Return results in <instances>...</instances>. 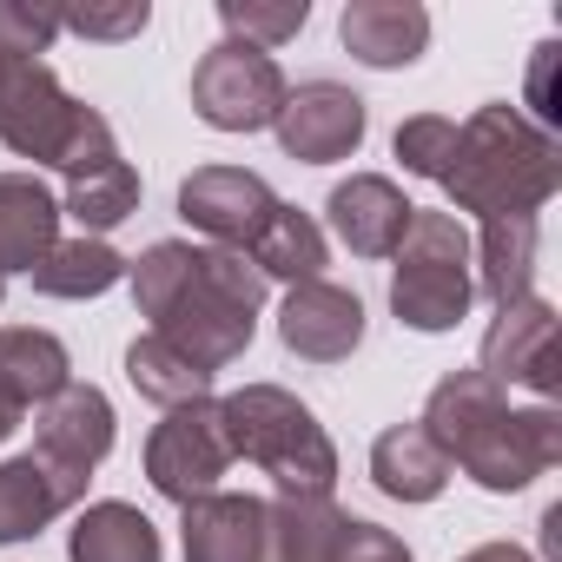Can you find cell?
I'll return each instance as SVG.
<instances>
[{
	"mask_svg": "<svg viewBox=\"0 0 562 562\" xmlns=\"http://www.w3.org/2000/svg\"><path fill=\"white\" fill-rule=\"evenodd\" d=\"M133 299L153 318V338H166L199 371H225L251 345V325H258V305H265V278L238 251L159 238L133 265Z\"/></svg>",
	"mask_w": 562,
	"mask_h": 562,
	"instance_id": "obj_1",
	"label": "cell"
},
{
	"mask_svg": "<svg viewBox=\"0 0 562 562\" xmlns=\"http://www.w3.org/2000/svg\"><path fill=\"white\" fill-rule=\"evenodd\" d=\"M424 437L443 450V463H463L483 490H522L562 457V424L555 411H509L503 384L483 371H457L430 391L424 404Z\"/></svg>",
	"mask_w": 562,
	"mask_h": 562,
	"instance_id": "obj_2",
	"label": "cell"
},
{
	"mask_svg": "<svg viewBox=\"0 0 562 562\" xmlns=\"http://www.w3.org/2000/svg\"><path fill=\"white\" fill-rule=\"evenodd\" d=\"M562 179V153L549 133H536L516 106H483L457 126L450 166H443V192L457 199V212L476 218H536V205H549Z\"/></svg>",
	"mask_w": 562,
	"mask_h": 562,
	"instance_id": "obj_3",
	"label": "cell"
},
{
	"mask_svg": "<svg viewBox=\"0 0 562 562\" xmlns=\"http://www.w3.org/2000/svg\"><path fill=\"white\" fill-rule=\"evenodd\" d=\"M218 424H225V443L232 457L258 463L278 496H331V476H338V450L331 437L318 430V417L278 384H245L218 404Z\"/></svg>",
	"mask_w": 562,
	"mask_h": 562,
	"instance_id": "obj_4",
	"label": "cell"
},
{
	"mask_svg": "<svg viewBox=\"0 0 562 562\" xmlns=\"http://www.w3.org/2000/svg\"><path fill=\"white\" fill-rule=\"evenodd\" d=\"M391 258H397L391 305L411 331L463 325V312L476 299V265H470V232L450 212H411V232Z\"/></svg>",
	"mask_w": 562,
	"mask_h": 562,
	"instance_id": "obj_5",
	"label": "cell"
},
{
	"mask_svg": "<svg viewBox=\"0 0 562 562\" xmlns=\"http://www.w3.org/2000/svg\"><path fill=\"white\" fill-rule=\"evenodd\" d=\"M192 106L205 126L218 133H258L285 106V74L271 54L245 47V41H218L199 67H192Z\"/></svg>",
	"mask_w": 562,
	"mask_h": 562,
	"instance_id": "obj_6",
	"label": "cell"
},
{
	"mask_svg": "<svg viewBox=\"0 0 562 562\" xmlns=\"http://www.w3.org/2000/svg\"><path fill=\"white\" fill-rule=\"evenodd\" d=\"M225 470H232V443H225L218 404L199 397V404L166 411V424H159L153 443H146V476H153V490L186 509V503L212 496Z\"/></svg>",
	"mask_w": 562,
	"mask_h": 562,
	"instance_id": "obj_7",
	"label": "cell"
},
{
	"mask_svg": "<svg viewBox=\"0 0 562 562\" xmlns=\"http://www.w3.org/2000/svg\"><path fill=\"white\" fill-rule=\"evenodd\" d=\"M271 212H278L271 186L258 172H245V166H199L179 186V218L192 232L218 238V251H238V258L258 245V232L271 225Z\"/></svg>",
	"mask_w": 562,
	"mask_h": 562,
	"instance_id": "obj_8",
	"label": "cell"
},
{
	"mask_svg": "<svg viewBox=\"0 0 562 562\" xmlns=\"http://www.w3.org/2000/svg\"><path fill=\"white\" fill-rule=\"evenodd\" d=\"M271 126L292 159L331 166V159H351L364 139V100L338 80H305V87H285V106H278Z\"/></svg>",
	"mask_w": 562,
	"mask_h": 562,
	"instance_id": "obj_9",
	"label": "cell"
},
{
	"mask_svg": "<svg viewBox=\"0 0 562 562\" xmlns=\"http://www.w3.org/2000/svg\"><path fill=\"white\" fill-rule=\"evenodd\" d=\"M186 562H278V522L265 496H199L186 503Z\"/></svg>",
	"mask_w": 562,
	"mask_h": 562,
	"instance_id": "obj_10",
	"label": "cell"
},
{
	"mask_svg": "<svg viewBox=\"0 0 562 562\" xmlns=\"http://www.w3.org/2000/svg\"><path fill=\"white\" fill-rule=\"evenodd\" d=\"M278 338L312 364H345L364 345V305H358V292L312 278V285H292L285 312H278Z\"/></svg>",
	"mask_w": 562,
	"mask_h": 562,
	"instance_id": "obj_11",
	"label": "cell"
},
{
	"mask_svg": "<svg viewBox=\"0 0 562 562\" xmlns=\"http://www.w3.org/2000/svg\"><path fill=\"white\" fill-rule=\"evenodd\" d=\"M87 496V470H67L41 450L27 457H8L0 463V542H21V536H41L60 509H74Z\"/></svg>",
	"mask_w": 562,
	"mask_h": 562,
	"instance_id": "obj_12",
	"label": "cell"
},
{
	"mask_svg": "<svg viewBox=\"0 0 562 562\" xmlns=\"http://www.w3.org/2000/svg\"><path fill=\"white\" fill-rule=\"evenodd\" d=\"M483 378L490 384H529V391L555 384V312L542 299L496 312V325L483 338Z\"/></svg>",
	"mask_w": 562,
	"mask_h": 562,
	"instance_id": "obj_13",
	"label": "cell"
},
{
	"mask_svg": "<svg viewBox=\"0 0 562 562\" xmlns=\"http://www.w3.org/2000/svg\"><path fill=\"white\" fill-rule=\"evenodd\" d=\"M331 232L358 251V258H391L397 245H404V232H411V199L391 186V179H378V172H358V179H345L338 192H331Z\"/></svg>",
	"mask_w": 562,
	"mask_h": 562,
	"instance_id": "obj_14",
	"label": "cell"
},
{
	"mask_svg": "<svg viewBox=\"0 0 562 562\" xmlns=\"http://www.w3.org/2000/svg\"><path fill=\"white\" fill-rule=\"evenodd\" d=\"M34 424H41V430H34V450L54 457V463H67V470H93V463L113 450V404H106L93 384L54 391Z\"/></svg>",
	"mask_w": 562,
	"mask_h": 562,
	"instance_id": "obj_15",
	"label": "cell"
},
{
	"mask_svg": "<svg viewBox=\"0 0 562 562\" xmlns=\"http://www.w3.org/2000/svg\"><path fill=\"white\" fill-rule=\"evenodd\" d=\"M60 245V205L34 172H0V278L34 271Z\"/></svg>",
	"mask_w": 562,
	"mask_h": 562,
	"instance_id": "obj_16",
	"label": "cell"
},
{
	"mask_svg": "<svg viewBox=\"0 0 562 562\" xmlns=\"http://www.w3.org/2000/svg\"><path fill=\"white\" fill-rule=\"evenodd\" d=\"M430 41V14L417 0H358L345 8V47L364 67H411Z\"/></svg>",
	"mask_w": 562,
	"mask_h": 562,
	"instance_id": "obj_17",
	"label": "cell"
},
{
	"mask_svg": "<svg viewBox=\"0 0 562 562\" xmlns=\"http://www.w3.org/2000/svg\"><path fill=\"white\" fill-rule=\"evenodd\" d=\"M371 476H378V490L397 496V503H430V496H443L450 463H443V450L424 437V424H397V430H384V437L371 443Z\"/></svg>",
	"mask_w": 562,
	"mask_h": 562,
	"instance_id": "obj_18",
	"label": "cell"
},
{
	"mask_svg": "<svg viewBox=\"0 0 562 562\" xmlns=\"http://www.w3.org/2000/svg\"><path fill=\"white\" fill-rule=\"evenodd\" d=\"M476 265V285L483 299L503 312V305H522L529 299V278H536V218H483V238L470 245Z\"/></svg>",
	"mask_w": 562,
	"mask_h": 562,
	"instance_id": "obj_19",
	"label": "cell"
},
{
	"mask_svg": "<svg viewBox=\"0 0 562 562\" xmlns=\"http://www.w3.org/2000/svg\"><path fill=\"white\" fill-rule=\"evenodd\" d=\"M67 345L54 331H0V397L8 404H47L54 391H67Z\"/></svg>",
	"mask_w": 562,
	"mask_h": 562,
	"instance_id": "obj_20",
	"label": "cell"
},
{
	"mask_svg": "<svg viewBox=\"0 0 562 562\" xmlns=\"http://www.w3.org/2000/svg\"><path fill=\"white\" fill-rule=\"evenodd\" d=\"M258 278H292V285H312V278L325 271V232L318 218H305L299 205H278L271 225L258 232V245L245 251Z\"/></svg>",
	"mask_w": 562,
	"mask_h": 562,
	"instance_id": "obj_21",
	"label": "cell"
},
{
	"mask_svg": "<svg viewBox=\"0 0 562 562\" xmlns=\"http://www.w3.org/2000/svg\"><path fill=\"white\" fill-rule=\"evenodd\" d=\"M120 278H126V258L106 238H67L34 265V292H47V299H100V292L120 285Z\"/></svg>",
	"mask_w": 562,
	"mask_h": 562,
	"instance_id": "obj_22",
	"label": "cell"
},
{
	"mask_svg": "<svg viewBox=\"0 0 562 562\" xmlns=\"http://www.w3.org/2000/svg\"><path fill=\"white\" fill-rule=\"evenodd\" d=\"M74 562H159V529L133 503H93L74 522Z\"/></svg>",
	"mask_w": 562,
	"mask_h": 562,
	"instance_id": "obj_23",
	"label": "cell"
},
{
	"mask_svg": "<svg viewBox=\"0 0 562 562\" xmlns=\"http://www.w3.org/2000/svg\"><path fill=\"white\" fill-rule=\"evenodd\" d=\"M271 522H278V562H338V536L351 516L331 509V496H278Z\"/></svg>",
	"mask_w": 562,
	"mask_h": 562,
	"instance_id": "obj_24",
	"label": "cell"
},
{
	"mask_svg": "<svg viewBox=\"0 0 562 562\" xmlns=\"http://www.w3.org/2000/svg\"><path fill=\"white\" fill-rule=\"evenodd\" d=\"M126 378H133L139 397H153V404H166V411L199 404V397L212 391V371H199L192 358H179V351H172L166 338H153V331L126 351Z\"/></svg>",
	"mask_w": 562,
	"mask_h": 562,
	"instance_id": "obj_25",
	"label": "cell"
},
{
	"mask_svg": "<svg viewBox=\"0 0 562 562\" xmlns=\"http://www.w3.org/2000/svg\"><path fill=\"white\" fill-rule=\"evenodd\" d=\"M133 205H139V172H133L126 159H113V166L74 179L60 212H74V218H80V238H87V232H113L120 218H133Z\"/></svg>",
	"mask_w": 562,
	"mask_h": 562,
	"instance_id": "obj_26",
	"label": "cell"
},
{
	"mask_svg": "<svg viewBox=\"0 0 562 562\" xmlns=\"http://www.w3.org/2000/svg\"><path fill=\"white\" fill-rule=\"evenodd\" d=\"M305 0H285V8H258V0H225L218 8V21H225V41H245V47H258V54H271V47H285L299 27H305Z\"/></svg>",
	"mask_w": 562,
	"mask_h": 562,
	"instance_id": "obj_27",
	"label": "cell"
},
{
	"mask_svg": "<svg viewBox=\"0 0 562 562\" xmlns=\"http://www.w3.org/2000/svg\"><path fill=\"white\" fill-rule=\"evenodd\" d=\"M450 146H457V120L417 113V120L397 126V159H404V172H417V179H443Z\"/></svg>",
	"mask_w": 562,
	"mask_h": 562,
	"instance_id": "obj_28",
	"label": "cell"
},
{
	"mask_svg": "<svg viewBox=\"0 0 562 562\" xmlns=\"http://www.w3.org/2000/svg\"><path fill=\"white\" fill-rule=\"evenodd\" d=\"M60 34V14L54 8H14L0 0V60H41Z\"/></svg>",
	"mask_w": 562,
	"mask_h": 562,
	"instance_id": "obj_29",
	"label": "cell"
},
{
	"mask_svg": "<svg viewBox=\"0 0 562 562\" xmlns=\"http://www.w3.org/2000/svg\"><path fill=\"white\" fill-rule=\"evenodd\" d=\"M146 21H153L146 0H126V8H67V14H60V34H87V41H133Z\"/></svg>",
	"mask_w": 562,
	"mask_h": 562,
	"instance_id": "obj_30",
	"label": "cell"
},
{
	"mask_svg": "<svg viewBox=\"0 0 562 562\" xmlns=\"http://www.w3.org/2000/svg\"><path fill=\"white\" fill-rule=\"evenodd\" d=\"M338 562H411V549L391 536V529H378V522H345V536H338Z\"/></svg>",
	"mask_w": 562,
	"mask_h": 562,
	"instance_id": "obj_31",
	"label": "cell"
},
{
	"mask_svg": "<svg viewBox=\"0 0 562 562\" xmlns=\"http://www.w3.org/2000/svg\"><path fill=\"white\" fill-rule=\"evenodd\" d=\"M555 54H562V47H555V41H542V47H536V74H529V100H536V113H542V120H555V113H549V67H555Z\"/></svg>",
	"mask_w": 562,
	"mask_h": 562,
	"instance_id": "obj_32",
	"label": "cell"
},
{
	"mask_svg": "<svg viewBox=\"0 0 562 562\" xmlns=\"http://www.w3.org/2000/svg\"><path fill=\"white\" fill-rule=\"evenodd\" d=\"M463 562H529L522 549H509V542H483V549H470Z\"/></svg>",
	"mask_w": 562,
	"mask_h": 562,
	"instance_id": "obj_33",
	"label": "cell"
},
{
	"mask_svg": "<svg viewBox=\"0 0 562 562\" xmlns=\"http://www.w3.org/2000/svg\"><path fill=\"white\" fill-rule=\"evenodd\" d=\"M542 549H549V555H562V503L542 516Z\"/></svg>",
	"mask_w": 562,
	"mask_h": 562,
	"instance_id": "obj_34",
	"label": "cell"
},
{
	"mask_svg": "<svg viewBox=\"0 0 562 562\" xmlns=\"http://www.w3.org/2000/svg\"><path fill=\"white\" fill-rule=\"evenodd\" d=\"M0 292H8V278H0Z\"/></svg>",
	"mask_w": 562,
	"mask_h": 562,
	"instance_id": "obj_35",
	"label": "cell"
}]
</instances>
